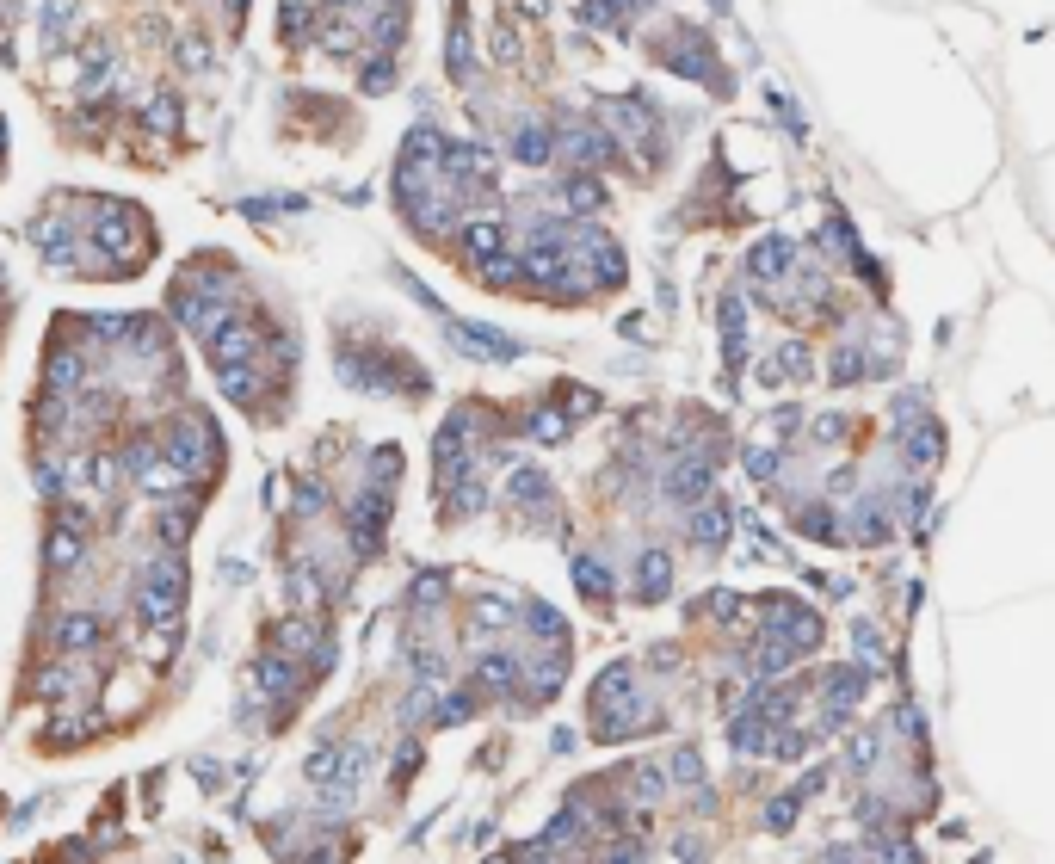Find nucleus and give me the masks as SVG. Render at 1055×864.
<instances>
[{
	"label": "nucleus",
	"instance_id": "obj_1",
	"mask_svg": "<svg viewBox=\"0 0 1055 864\" xmlns=\"http://www.w3.org/2000/svg\"><path fill=\"white\" fill-rule=\"evenodd\" d=\"M451 346L457 352H482V358H494V365H506L519 346L506 340V334H494V328H451Z\"/></svg>",
	"mask_w": 1055,
	"mask_h": 864
},
{
	"label": "nucleus",
	"instance_id": "obj_2",
	"mask_svg": "<svg viewBox=\"0 0 1055 864\" xmlns=\"http://www.w3.org/2000/svg\"><path fill=\"white\" fill-rule=\"evenodd\" d=\"M691 537H698L704 550H716L722 537H729V507H722V500H704L698 519H691Z\"/></svg>",
	"mask_w": 1055,
	"mask_h": 864
},
{
	"label": "nucleus",
	"instance_id": "obj_3",
	"mask_svg": "<svg viewBox=\"0 0 1055 864\" xmlns=\"http://www.w3.org/2000/svg\"><path fill=\"white\" fill-rule=\"evenodd\" d=\"M574 587L587 593V599H611L617 581H611V568H605L599 556H574Z\"/></svg>",
	"mask_w": 1055,
	"mask_h": 864
},
{
	"label": "nucleus",
	"instance_id": "obj_4",
	"mask_svg": "<svg viewBox=\"0 0 1055 864\" xmlns=\"http://www.w3.org/2000/svg\"><path fill=\"white\" fill-rule=\"evenodd\" d=\"M784 260H790V241H784V235H772V241H759L753 254H747V272H753V278H778V272H784Z\"/></svg>",
	"mask_w": 1055,
	"mask_h": 864
},
{
	"label": "nucleus",
	"instance_id": "obj_5",
	"mask_svg": "<svg viewBox=\"0 0 1055 864\" xmlns=\"http://www.w3.org/2000/svg\"><path fill=\"white\" fill-rule=\"evenodd\" d=\"M667 587H673V562H667L661 550H648V556H642V581H636V593H642V599H661Z\"/></svg>",
	"mask_w": 1055,
	"mask_h": 864
},
{
	"label": "nucleus",
	"instance_id": "obj_6",
	"mask_svg": "<svg viewBox=\"0 0 1055 864\" xmlns=\"http://www.w3.org/2000/svg\"><path fill=\"white\" fill-rule=\"evenodd\" d=\"M500 241H506L500 223H469V229H463V254H469V260H494Z\"/></svg>",
	"mask_w": 1055,
	"mask_h": 864
},
{
	"label": "nucleus",
	"instance_id": "obj_7",
	"mask_svg": "<svg viewBox=\"0 0 1055 864\" xmlns=\"http://www.w3.org/2000/svg\"><path fill=\"white\" fill-rule=\"evenodd\" d=\"M790 525L803 531V537H815V544H840V525L827 519V507H796V513H790Z\"/></svg>",
	"mask_w": 1055,
	"mask_h": 864
},
{
	"label": "nucleus",
	"instance_id": "obj_8",
	"mask_svg": "<svg viewBox=\"0 0 1055 864\" xmlns=\"http://www.w3.org/2000/svg\"><path fill=\"white\" fill-rule=\"evenodd\" d=\"M93 636H99V618H87V611H68V618L56 624L62 648H93Z\"/></svg>",
	"mask_w": 1055,
	"mask_h": 864
},
{
	"label": "nucleus",
	"instance_id": "obj_9",
	"mask_svg": "<svg viewBox=\"0 0 1055 864\" xmlns=\"http://www.w3.org/2000/svg\"><path fill=\"white\" fill-rule=\"evenodd\" d=\"M513 155H519L525 167H543V161H550V130H537V124H525V130L513 136Z\"/></svg>",
	"mask_w": 1055,
	"mask_h": 864
},
{
	"label": "nucleus",
	"instance_id": "obj_10",
	"mask_svg": "<svg viewBox=\"0 0 1055 864\" xmlns=\"http://www.w3.org/2000/svg\"><path fill=\"white\" fill-rule=\"evenodd\" d=\"M747 476L772 488V482H778V451H772V445H753V451H747Z\"/></svg>",
	"mask_w": 1055,
	"mask_h": 864
},
{
	"label": "nucleus",
	"instance_id": "obj_11",
	"mask_svg": "<svg viewBox=\"0 0 1055 864\" xmlns=\"http://www.w3.org/2000/svg\"><path fill=\"white\" fill-rule=\"evenodd\" d=\"M562 198H568L574 210H599V204H605V186H599V179H568Z\"/></svg>",
	"mask_w": 1055,
	"mask_h": 864
},
{
	"label": "nucleus",
	"instance_id": "obj_12",
	"mask_svg": "<svg viewBox=\"0 0 1055 864\" xmlns=\"http://www.w3.org/2000/svg\"><path fill=\"white\" fill-rule=\"evenodd\" d=\"M525 624H531V636H543V642H568V630H562V618H556L550 605H531Z\"/></svg>",
	"mask_w": 1055,
	"mask_h": 864
},
{
	"label": "nucleus",
	"instance_id": "obj_13",
	"mask_svg": "<svg viewBox=\"0 0 1055 864\" xmlns=\"http://www.w3.org/2000/svg\"><path fill=\"white\" fill-rule=\"evenodd\" d=\"M543 494H550V476L543 470H519L513 476V500H543Z\"/></svg>",
	"mask_w": 1055,
	"mask_h": 864
},
{
	"label": "nucleus",
	"instance_id": "obj_14",
	"mask_svg": "<svg viewBox=\"0 0 1055 864\" xmlns=\"http://www.w3.org/2000/svg\"><path fill=\"white\" fill-rule=\"evenodd\" d=\"M463 716H476V692H451L439 704V723H463Z\"/></svg>",
	"mask_w": 1055,
	"mask_h": 864
},
{
	"label": "nucleus",
	"instance_id": "obj_15",
	"mask_svg": "<svg viewBox=\"0 0 1055 864\" xmlns=\"http://www.w3.org/2000/svg\"><path fill=\"white\" fill-rule=\"evenodd\" d=\"M445 587H451V581H445V574H439V568H432V574H420V587H414V599H420V605H432V599H445Z\"/></svg>",
	"mask_w": 1055,
	"mask_h": 864
},
{
	"label": "nucleus",
	"instance_id": "obj_16",
	"mask_svg": "<svg viewBox=\"0 0 1055 864\" xmlns=\"http://www.w3.org/2000/svg\"><path fill=\"white\" fill-rule=\"evenodd\" d=\"M840 439H846V420H840V414H827V420L815 426V445H840Z\"/></svg>",
	"mask_w": 1055,
	"mask_h": 864
},
{
	"label": "nucleus",
	"instance_id": "obj_17",
	"mask_svg": "<svg viewBox=\"0 0 1055 864\" xmlns=\"http://www.w3.org/2000/svg\"><path fill=\"white\" fill-rule=\"evenodd\" d=\"M673 778H679V784H698V778H704L698 753H679V760H673Z\"/></svg>",
	"mask_w": 1055,
	"mask_h": 864
}]
</instances>
